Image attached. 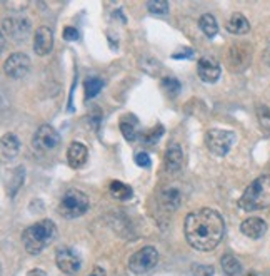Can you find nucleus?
<instances>
[{
	"label": "nucleus",
	"mask_w": 270,
	"mask_h": 276,
	"mask_svg": "<svg viewBox=\"0 0 270 276\" xmlns=\"http://www.w3.org/2000/svg\"><path fill=\"white\" fill-rule=\"evenodd\" d=\"M225 223L215 209L202 208L187 214L184 223L185 240L197 251H212L222 241Z\"/></svg>",
	"instance_id": "1"
},
{
	"label": "nucleus",
	"mask_w": 270,
	"mask_h": 276,
	"mask_svg": "<svg viewBox=\"0 0 270 276\" xmlns=\"http://www.w3.org/2000/svg\"><path fill=\"white\" fill-rule=\"evenodd\" d=\"M57 238V226L52 220H42L22 233V245L28 254H40Z\"/></svg>",
	"instance_id": "2"
},
{
	"label": "nucleus",
	"mask_w": 270,
	"mask_h": 276,
	"mask_svg": "<svg viewBox=\"0 0 270 276\" xmlns=\"http://www.w3.org/2000/svg\"><path fill=\"white\" fill-rule=\"evenodd\" d=\"M270 206V176L253 179L239 199V208L244 211H257Z\"/></svg>",
	"instance_id": "3"
},
{
	"label": "nucleus",
	"mask_w": 270,
	"mask_h": 276,
	"mask_svg": "<svg viewBox=\"0 0 270 276\" xmlns=\"http://www.w3.org/2000/svg\"><path fill=\"white\" fill-rule=\"evenodd\" d=\"M89 196L78 189H69L62 194L59 201V214L67 220H75L89 211Z\"/></svg>",
	"instance_id": "4"
},
{
	"label": "nucleus",
	"mask_w": 270,
	"mask_h": 276,
	"mask_svg": "<svg viewBox=\"0 0 270 276\" xmlns=\"http://www.w3.org/2000/svg\"><path fill=\"white\" fill-rule=\"evenodd\" d=\"M157 263H159V251L153 246H145V248H140L130 256L128 270L134 275H145L153 270Z\"/></svg>",
	"instance_id": "5"
},
{
	"label": "nucleus",
	"mask_w": 270,
	"mask_h": 276,
	"mask_svg": "<svg viewBox=\"0 0 270 276\" xmlns=\"http://www.w3.org/2000/svg\"><path fill=\"white\" fill-rule=\"evenodd\" d=\"M235 141V134L225 129H209L205 133V146L212 154L225 156L230 151L232 144Z\"/></svg>",
	"instance_id": "6"
},
{
	"label": "nucleus",
	"mask_w": 270,
	"mask_h": 276,
	"mask_svg": "<svg viewBox=\"0 0 270 276\" xmlns=\"http://www.w3.org/2000/svg\"><path fill=\"white\" fill-rule=\"evenodd\" d=\"M252 62V45L245 42L232 44L227 51V64L232 72H242Z\"/></svg>",
	"instance_id": "7"
},
{
	"label": "nucleus",
	"mask_w": 270,
	"mask_h": 276,
	"mask_svg": "<svg viewBox=\"0 0 270 276\" xmlns=\"http://www.w3.org/2000/svg\"><path fill=\"white\" fill-rule=\"evenodd\" d=\"M60 144V134L57 133L55 127L42 124L39 129L34 133L32 138V147L37 152H50L57 149V146Z\"/></svg>",
	"instance_id": "8"
},
{
	"label": "nucleus",
	"mask_w": 270,
	"mask_h": 276,
	"mask_svg": "<svg viewBox=\"0 0 270 276\" xmlns=\"http://www.w3.org/2000/svg\"><path fill=\"white\" fill-rule=\"evenodd\" d=\"M55 263L57 268L65 275H77L82 268V259L78 256V253L72 248H60L55 254Z\"/></svg>",
	"instance_id": "9"
},
{
	"label": "nucleus",
	"mask_w": 270,
	"mask_h": 276,
	"mask_svg": "<svg viewBox=\"0 0 270 276\" xmlns=\"http://www.w3.org/2000/svg\"><path fill=\"white\" fill-rule=\"evenodd\" d=\"M3 71L10 79H24L30 71V59L22 52L12 54L3 62Z\"/></svg>",
	"instance_id": "10"
},
{
	"label": "nucleus",
	"mask_w": 270,
	"mask_h": 276,
	"mask_svg": "<svg viewBox=\"0 0 270 276\" xmlns=\"http://www.w3.org/2000/svg\"><path fill=\"white\" fill-rule=\"evenodd\" d=\"M197 74L205 84H214V82L219 81L222 69H220V64L215 57L203 55L197 62Z\"/></svg>",
	"instance_id": "11"
},
{
	"label": "nucleus",
	"mask_w": 270,
	"mask_h": 276,
	"mask_svg": "<svg viewBox=\"0 0 270 276\" xmlns=\"http://www.w3.org/2000/svg\"><path fill=\"white\" fill-rule=\"evenodd\" d=\"M30 32V22L27 19H3L2 22V42L5 47V39L15 37V39H22Z\"/></svg>",
	"instance_id": "12"
},
{
	"label": "nucleus",
	"mask_w": 270,
	"mask_h": 276,
	"mask_svg": "<svg viewBox=\"0 0 270 276\" xmlns=\"http://www.w3.org/2000/svg\"><path fill=\"white\" fill-rule=\"evenodd\" d=\"M53 47V32L50 27L40 26L34 34V51L37 55H47Z\"/></svg>",
	"instance_id": "13"
},
{
	"label": "nucleus",
	"mask_w": 270,
	"mask_h": 276,
	"mask_svg": "<svg viewBox=\"0 0 270 276\" xmlns=\"http://www.w3.org/2000/svg\"><path fill=\"white\" fill-rule=\"evenodd\" d=\"M240 231L244 236L250 238V240H260L265 233H267V223L262 218L250 216L240 224Z\"/></svg>",
	"instance_id": "14"
},
{
	"label": "nucleus",
	"mask_w": 270,
	"mask_h": 276,
	"mask_svg": "<svg viewBox=\"0 0 270 276\" xmlns=\"http://www.w3.org/2000/svg\"><path fill=\"white\" fill-rule=\"evenodd\" d=\"M87 158H89V151H87L85 144L75 141L69 146L67 161H69L70 167H74V169H80V167L87 163Z\"/></svg>",
	"instance_id": "15"
},
{
	"label": "nucleus",
	"mask_w": 270,
	"mask_h": 276,
	"mask_svg": "<svg viewBox=\"0 0 270 276\" xmlns=\"http://www.w3.org/2000/svg\"><path fill=\"white\" fill-rule=\"evenodd\" d=\"M184 164V152L178 144H172L164 156V166L169 172H178Z\"/></svg>",
	"instance_id": "16"
},
{
	"label": "nucleus",
	"mask_w": 270,
	"mask_h": 276,
	"mask_svg": "<svg viewBox=\"0 0 270 276\" xmlns=\"http://www.w3.org/2000/svg\"><path fill=\"white\" fill-rule=\"evenodd\" d=\"M160 204L165 211H175L182 204V193L177 186H167L160 191Z\"/></svg>",
	"instance_id": "17"
},
{
	"label": "nucleus",
	"mask_w": 270,
	"mask_h": 276,
	"mask_svg": "<svg viewBox=\"0 0 270 276\" xmlns=\"http://www.w3.org/2000/svg\"><path fill=\"white\" fill-rule=\"evenodd\" d=\"M120 133L125 138V141L134 142L137 138H139V121H137L135 116L128 114V116H123L120 119Z\"/></svg>",
	"instance_id": "18"
},
{
	"label": "nucleus",
	"mask_w": 270,
	"mask_h": 276,
	"mask_svg": "<svg viewBox=\"0 0 270 276\" xmlns=\"http://www.w3.org/2000/svg\"><path fill=\"white\" fill-rule=\"evenodd\" d=\"M227 30L234 35H245L248 30H250V22H248L244 14L235 12V14H232V17L228 19Z\"/></svg>",
	"instance_id": "19"
},
{
	"label": "nucleus",
	"mask_w": 270,
	"mask_h": 276,
	"mask_svg": "<svg viewBox=\"0 0 270 276\" xmlns=\"http://www.w3.org/2000/svg\"><path fill=\"white\" fill-rule=\"evenodd\" d=\"M20 152V141L15 134H3L2 136V158L3 159H14Z\"/></svg>",
	"instance_id": "20"
},
{
	"label": "nucleus",
	"mask_w": 270,
	"mask_h": 276,
	"mask_svg": "<svg viewBox=\"0 0 270 276\" xmlns=\"http://www.w3.org/2000/svg\"><path fill=\"white\" fill-rule=\"evenodd\" d=\"M220 265H222L223 273L227 276H237V275H240V271H242V263L230 253L223 254L222 259H220Z\"/></svg>",
	"instance_id": "21"
},
{
	"label": "nucleus",
	"mask_w": 270,
	"mask_h": 276,
	"mask_svg": "<svg viewBox=\"0 0 270 276\" xmlns=\"http://www.w3.org/2000/svg\"><path fill=\"white\" fill-rule=\"evenodd\" d=\"M198 27H200V30L205 34L209 39L217 35L219 32V26H217V20L212 14H203L200 19H198Z\"/></svg>",
	"instance_id": "22"
},
{
	"label": "nucleus",
	"mask_w": 270,
	"mask_h": 276,
	"mask_svg": "<svg viewBox=\"0 0 270 276\" xmlns=\"http://www.w3.org/2000/svg\"><path fill=\"white\" fill-rule=\"evenodd\" d=\"M109 191L112 197H115V199H119V201H128L132 197V188L120 183V181H112L109 186Z\"/></svg>",
	"instance_id": "23"
},
{
	"label": "nucleus",
	"mask_w": 270,
	"mask_h": 276,
	"mask_svg": "<svg viewBox=\"0 0 270 276\" xmlns=\"http://www.w3.org/2000/svg\"><path fill=\"white\" fill-rule=\"evenodd\" d=\"M84 87H85V97L87 99H94L102 90L103 81L98 79V77H89V79L85 81Z\"/></svg>",
	"instance_id": "24"
},
{
	"label": "nucleus",
	"mask_w": 270,
	"mask_h": 276,
	"mask_svg": "<svg viewBox=\"0 0 270 276\" xmlns=\"http://www.w3.org/2000/svg\"><path fill=\"white\" fill-rule=\"evenodd\" d=\"M257 119H259V124L262 129L267 134H270V107L269 106H257Z\"/></svg>",
	"instance_id": "25"
},
{
	"label": "nucleus",
	"mask_w": 270,
	"mask_h": 276,
	"mask_svg": "<svg viewBox=\"0 0 270 276\" xmlns=\"http://www.w3.org/2000/svg\"><path fill=\"white\" fill-rule=\"evenodd\" d=\"M147 9L148 12H152L155 15H167L169 2L167 0H152V2H147Z\"/></svg>",
	"instance_id": "26"
},
{
	"label": "nucleus",
	"mask_w": 270,
	"mask_h": 276,
	"mask_svg": "<svg viewBox=\"0 0 270 276\" xmlns=\"http://www.w3.org/2000/svg\"><path fill=\"white\" fill-rule=\"evenodd\" d=\"M162 133H164V127H162V126H157V129L153 127V129L147 131V133L142 134V141H144L145 144H148V146H152V144H155V142L160 139Z\"/></svg>",
	"instance_id": "27"
},
{
	"label": "nucleus",
	"mask_w": 270,
	"mask_h": 276,
	"mask_svg": "<svg viewBox=\"0 0 270 276\" xmlns=\"http://www.w3.org/2000/svg\"><path fill=\"white\" fill-rule=\"evenodd\" d=\"M162 87L172 94V96H175L178 90H180V82H178L175 77H165V79L162 81Z\"/></svg>",
	"instance_id": "28"
},
{
	"label": "nucleus",
	"mask_w": 270,
	"mask_h": 276,
	"mask_svg": "<svg viewBox=\"0 0 270 276\" xmlns=\"http://www.w3.org/2000/svg\"><path fill=\"white\" fill-rule=\"evenodd\" d=\"M192 273L195 276H214L215 270L212 265H194Z\"/></svg>",
	"instance_id": "29"
},
{
	"label": "nucleus",
	"mask_w": 270,
	"mask_h": 276,
	"mask_svg": "<svg viewBox=\"0 0 270 276\" xmlns=\"http://www.w3.org/2000/svg\"><path fill=\"white\" fill-rule=\"evenodd\" d=\"M135 163H137V166L147 169V167H150L152 161H150V156H148L147 152L142 151V152H137V154H135Z\"/></svg>",
	"instance_id": "30"
},
{
	"label": "nucleus",
	"mask_w": 270,
	"mask_h": 276,
	"mask_svg": "<svg viewBox=\"0 0 270 276\" xmlns=\"http://www.w3.org/2000/svg\"><path fill=\"white\" fill-rule=\"evenodd\" d=\"M64 39L69 40V42H72V40H77L78 39V32L75 27H65L64 30Z\"/></svg>",
	"instance_id": "31"
},
{
	"label": "nucleus",
	"mask_w": 270,
	"mask_h": 276,
	"mask_svg": "<svg viewBox=\"0 0 270 276\" xmlns=\"http://www.w3.org/2000/svg\"><path fill=\"white\" fill-rule=\"evenodd\" d=\"M172 57H173V59H184V57H189V59H190V57H194V52H192V49L187 47V49L180 51L178 54H173Z\"/></svg>",
	"instance_id": "32"
},
{
	"label": "nucleus",
	"mask_w": 270,
	"mask_h": 276,
	"mask_svg": "<svg viewBox=\"0 0 270 276\" xmlns=\"http://www.w3.org/2000/svg\"><path fill=\"white\" fill-rule=\"evenodd\" d=\"M89 276H107V273H105V270H103L102 266H94V270L90 271Z\"/></svg>",
	"instance_id": "33"
},
{
	"label": "nucleus",
	"mask_w": 270,
	"mask_h": 276,
	"mask_svg": "<svg viewBox=\"0 0 270 276\" xmlns=\"http://www.w3.org/2000/svg\"><path fill=\"white\" fill-rule=\"evenodd\" d=\"M27 276H47V273L42 270H39V268H35V270H30L27 273Z\"/></svg>",
	"instance_id": "34"
},
{
	"label": "nucleus",
	"mask_w": 270,
	"mask_h": 276,
	"mask_svg": "<svg viewBox=\"0 0 270 276\" xmlns=\"http://www.w3.org/2000/svg\"><path fill=\"white\" fill-rule=\"evenodd\" d=\"M245 276H257L255 273H248V275H245Z\"/></svg>",
	"instance_id": "35"
},
{
	"label": "nucleus",
	"mask_w": 270,
	"mask_h": 276,
	"mask_svg": "<svg viewBox=\"0 0 270 276\" xmlns=\"http://www.w3.org/2000/svg\"><path fill=\"white\" fill-rule=\"evenodd\" d=\"M269 45H270V35H269Z\"/></svg>",
	"instance_id": "36"
}]
</instances>
